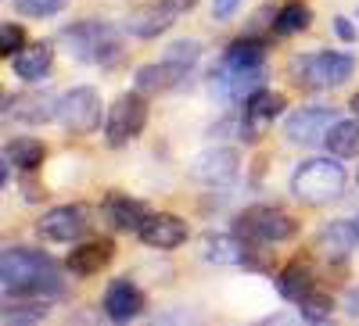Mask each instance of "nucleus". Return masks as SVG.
<instances>
[{
	"instance_id": "15",
	"label": "nucleus",
	"mask_w": 359,
	"mask_h": 326,
	"mask_svg": "<svg viewBox=\"0 0 359 326\" xmlns=\"http://www.w3.org/2000/svg\"><path fill=\"white\" fill-rule=\"evenodd\" d=\"M8 65L22 83H43L54 65V50H50V43H25L18 54L8 57Z\"/></svg>"
},
{
	"instance_id": "22",
	"label": "nucleus",
	"mask_w": 359,
	"mask_h": 326,
	"mask_svg": "<svg viewBox=\"0 0 359 326\" xmlns=\"http://www.w3.org/2000/svg\"><path fill=\"white\" fill-rule=\"evenodd\" d=\"M277 290H280L284 302L298 305L313 290V265L306 258H291L287 269H280V276H277Z\"/></svg>"
},
{
	"instance_id": "26",
	"label": "nucleus",
	"mask_w": 359,
	"mask_h": 326,
	"mask_svg": "<svg viewBox=\"0 0 359 326\" xmlns=\"http://www.w3.org/2000/svg\"><path fill=\"white\" fill-rule=\"evenodd\" d=\"M313 22V11L306 0H291V4H284L273 18V33L277 36H291V33H302V29H309Z\"/></svg>"
},
{
	"instance_id": "20",
	"label": "nucleus",
	"mask_w": 359,
	"mask_h": 326,
	"mask_svg": "<svg viewBox=\"0 0 359 326\" xmlns=\"http://www.w3.org/2000/svg\"><path fill=\"white\" fill-rule=\"evenodd\" d=\"M266 65V43L255 36H237L223 50V69L230 72H262Z\"/></svg>"
},
{
	"instance_id": "11",
	"label": "nucleus",
	"mask_w": 359,
	"mask_h": 326,
	"mask_svg": "<svg viewBox=\"0 0 359 326\" xmlns=\"http://www.w3.org/2000/svg\"><path fill=\"white\" fill-rule=\"evenodd\" d=\"M137 236H140V244L155 248V251H172V248H180V244L187 241L191 229H187V222L180 219V215L147 212L144 222H140V229H137Z\"/></svg>"
},
{
	"instance_id": "4",
	"label": "nucleus",
	"mask_w": 359,
	"mask_h": 326,
	"mask_svg": "<svg viewBox=\"0 0 359 326\" xmlns=\"http://www.w3.org/2000/svg\"><path fill=\"white\" fill-rule=\"evenodd\" d=\"M294 233H298V222L280 208H269V204H252V208H245L233 219V236L245 248H273V244L291 241Z\"/></svg>"
},
{
	"instance_id": "14",
	"label": "nucleus",
	"mask_w": 359,
	"mask_h": 326,
	"mask_svg": "<svg viewBox=\"0 0 359 326\" xmlns=\"http://www.w3.org/2000/svg\"><path fill=\"white\" fill-rule=\"evenodd\" d=\"M176 18H180V15L165 4V0H158V4H151V8H140V11L126 15V18H123V29H126L133 40H155V36L165 33Z\"/></svg>"
},
{
	"instance_id": "24",
	"label": "nucleus",
	"mask_w": 359,
	"mask_h": 326,
	"mask_svg": "<svg viewBox=\"0 0 359 326\" xmlns=\"http://www.w3.org/2000/svg\"><path fill=\"white\" fill-rule=\"evenodd\" d=\"M323 143L334 158H352L359 151V122L355 118H341V122L331 126V133H327Z\"/></svg>"
},
{
	"instance_id": "8",
	"label": "nucleus",
	"mask_w": 359,
	"mask_h": 326,
	"mask_svg": "<svg viewBox=\"0 0 359 326\" xmlns=\"http://www.w3.org/2000/svg\"><path fill=\"white\" fill-rule=\"evenodd\" d=\"M57 122L76 136L94 133L101 126V97L94 86H72L69 94L57 97Z\"/></svg>"
},
{
	"instance_id": "16",
	"label": "nucleus",
	"mask_w": 359,
	"mask_h": 326,
	"mask_svg": "<svg viewBox=\"0 0 359 326\" xmlns=\"http://www.w3.org/2000/svg\"><path fill=\"white\" fill-rule=\"evenodd\" d=\"M111 255H115V244L108 241V236H97V241H79L69 251L65 265L76 276H94L97 269H104V265L111 262Z\"/></svg>"
},
{
	"instance_id": "25",
	"label": "nucleus",
	"mask_w": 359,
	"mask_h": 326,
	"mask_svg": "<svg viewBox=\"0 0 359 326\" xmlns=\"http://www.w3.org/2000/svg\"><path fill=\"white\" fill-rule=\"evenodd\" d=\"M205 258L216 265H237V262H245V244L237 236L212 233V236H205Z\"/></svg>"
},
{
	"instance_id": "35",
	"label": "nucleus",
	"mask_w": 359,
	"mask_h": 326,
	"mask_svg": "<svg viewBox=\"0 0 359 326\" xmlns=\"http://www.w3.org/2000/svg\"><path fill=\"white\" fill-rule=\"evenodd\" d=\"M348 104H352V111H359V94H355V97H352Z\"/></svg>"
},
{
	"instance_id": "30",
	"label": "nucleus",
	"mask_w": 359,
	"mask_h": 326,
	"mask_svg": "<svg viewBox=\"0 0 359 326\" xmlns=\"http://www.w3.org/2000/svg\"><path fill=\"white\" fill-rule=\"evenodd\" d=\"M43 305H36V309H8L4 312V323H36V319H43Z\"/></svg>"
},
{
	"instance_id": "6",
	"label": "nucleus",
	"mask_w": 359,
	"mask_h": 326,
	"mask_svg": "<svg viewBox=\"0 0 359 326\" xmlns=\"http://www.w3.org/2000/svg\"><path fill=\"white\" fill-rule=\"evenodd\" d=\"M194 62H198V43H172L165 50L162 62L137 69V90H144V94L172 90V86H180V83L187 79V72L194 69Z\"/></svg>"
},
{
	"instance_id": "36",
	"label": "nucleus",
	"mask_w": 359,
	"mask_h": 326,
	"mask_svg": "<svg viewBox=\"0 0 359 326\" xmlns=\"http://www.w3.org/2000/svg\"><path fill=\"white\" fill-rule=\"evenodd\" d=\"M355 233H359V215H355Z\"/></svg>"
},
{
	"instance_id": "28",
	"label": "nucleus",
	"mask_w": 359,
	"mask_h": 326,
	"mask_svg": "<svg viewBox=\"0 0 359 326\" xmlns=\"http://www.w3.org/2000/svg\"><path fill=\"white\" fill-rule=\"evenodd\" d=\"M69 4V0H18V11L29 18H50Z\"/></svg>"
},
{
	"instance_id": "19",
	"label": "nucleus",
	"mask_w": 359,
	"mask_h": 326,
	"mask_svg": "<svg viewBox=\"0 0 359 326\" xmlns=\"http://www.w3.org/2000/svg\"><path fill=\"white\" fill-rule=\"evenodd\" d=\"M144 215H147L144 201H137L130 194H108L104 197V219L118 233H137L140 222H144Z\"/></svg>"
},
{
	"instance_id": "9",
	"label": "nucleus",
	"mask_w": 359,
	"mask_h": 326,
	"mask_svg": "<svg viewBox=\"0 0 359 326\" xmlns=\"http://www.w3.org/2000/svg\"><path fill=\"white\" fill-rule=\"evenodd\" d=\"M187 172L201 187H230L237 180V172H241V155L233 147H205Z\"/></svg>"
},
{
	"instance_id": "34",
	"label": "nucleus",
	"mask_w": 359,
	"mask_h": 326,
	"mask_svg": "<svg viewBox=\"0 0 359 326\" xmlns=\"http://www.w3.org/2000/svg\"><path fill=\"white\" fill-rule=\"evenodd\" d=\"M345 309H348V316H359V287H355V290H348Z\"/></svg>"
},
{
	"instance_id": "31",
	"label": "nucleus",
	"mask_w": 359,
	"mask_h": 326,
	"mask_svg": "<svg viewBox=\"0 0 359 326\" xmlns=\"http://www.w3.org/2000/svg\"><path fill=\"white\" fill-rule=\"evenodd\" d=\"M331 25H334V33H338V40H345V43H355L359 40V33H355V25L345 18V15H334L331 18Z\"/></svg>"
},
{
	"instance_id": "17",
	"label": "nucleus",
	"mask_w": 359,
	"mask_h": 326,
	"mask_svg": "<svg viewBox=\"0 0 359 326\" xmlns=\"http://www.w3.org/2000/svg\"><path fill=\"white\" fill-rule=\"evenodd\" d=\"M4 118H18V122L57 118V101H50L47 94H8L4 97Z\"/></svg>"
},
{
	"instance_id": "5",
	"label": "nucleus",
	"mask_w": 359,
	"mask_h": 326,
	"mask_svg": "<svg viewBox=\"0 0 359 326\" xmlns=\"http://www.w3.org/2000/svg\"><path fill=\"white\" fill-rule=\"evenodd\" d=\"M352 72H355V57L341 50H316L291 62V79L306 86V90H334V86L352 79Z\"/></svg>"
},
{
	"instance_id": "13",
	"label": "nucleus",
	"mask_w": 359,
	"mask_h": 326,
	"mask_svg": "<svg viewBox=\"0 0 359 326\" xmlns=\"http://www.w3.org/2000/svg\"><path fill=\"white\" fill-rule=\"evenodd\" d=\"M104 312L111 323H130L144 312V290L133 280H111L104 290Z\"/></svg>"
},
{
	"instance_id": "12",
	"label": "nucleus",
	"mask_w": 359,
	"mask_h": 326,
	"mask_svg": "<svg viewBox=\"0 0 359 326\" xmlns=\"http://www.w3.org/2000/svg\"><path fill=\"white\" fill-rule=\"evenodd\" d=\"M83 229H86V212L79 208V204L50 208L36 222V233L43 236V241H50V244H72V241H79V236H83Z\"/></svg>"
},
{
	"instance_id": "3",
	"label": "nucleus",
	"mask_w": 359,
	"mask_h": 326,
	"mask_svg": "<svg viewBox=\"0 0 359 326\" xmlns=\"http://www.w3.org/2000/svg\"><path fill=\"white\" fill-rule=\"evenodd\" d=\"M291 194L294 201L309 204V208H323L345 194V169L341 162L331 158H309L294 169L291 176Z\"/></svg>"
},
{
	"instance_id": "33",
	"label": "nucleus",
	"mask_w": 359,
	"mask_h": 326,
	"mask_svg": "<svg viewBox=\"0 0 359 326\" xmlns=\"http://www.w3.org/2000/svg\"><path fill=\"white\" fill-rule=\"evenodd\" d=\"M165 4H169L176 15H184V11H191V8L198 4V0H165Z\"/></svg>"
},
{
	"instance_id": "10",
	"label": "nucleus",
	"mask_w": 359,
	"mask_h": 326,
	"mask_svg": "<svg viewBox=\"0 0 359 326\" xmlns=\"http://www.w3.org/2000/svg\"><path fill=\"white\" fill-rule=\"evenodd\" d=\"M338 122L334 108H298L287 126H284V136L298 147H313L320 140H327V133H331V126Z\"/></svg>"
},
{
	"instance_id": "2",
	"label": "nucleus",
	"mask_w": 359,
	"mask_h": 326,
	"mask_svg": "<svg viewBox=\"0 0 359 326\" xmlns=\"http://www.w3.org/2000/svg\"><path fill=\"white\" fill-rule=\"evenodd\" d=\"M62 47L76 62H90L101 69L123 57V40L108 22H72L69 29H62Z\"/></svg>"
},
{
	"instance_id": "18",
	"label": "nucleus",
	"mask_w": 359,
	"mask_h": 326,
	"mask_svg": "<svg viewBox=\"0 0 359 326\" xmlns=\"http://www.w3.org/2000/svg\"><path fill=\"white\" fill-rule=\"evenodd\" d=\"M355 244H359L355 222H327V226L316 233V248H320V255H323L327 262H345Z\"/></svg>"
},
{
	"instance_id": "29",
	"label": "nucleus",
	"mask_w": 359,
	"mask_h": 326,
	"mask_svg": "<svg viewBox=\"0 0 359 326\" xmlns=\"http://www.w3.org/2000/svg\"><path fill=\"white\" fill-rule=\"evenodd\" d=\"M22 47H25V29L15 25V22H4V29H0V54L11 57V54H18Z\"/></svg>"
},
{
	"instance_id": "32",
	"label": "nucleus",
	"mask_w": 359,
	"mask_h": 326,
	"mask_svg": "<svg viewBox=\"0 0 359 326\" xmlns=\"http://www.w3.org/2000/svg\"><path fill=\"white\" fill-rule=\"evenodd\" d=\"M237 4H241V0H212V18L216 22H226L237 11Z\"/></svg>"
},
{
	"instance_id": "1",
	"label": "nucleus",
	"mask_w": 359,
	"mask_h": 326,
	"mask_svg": "<svg viewBox=\"0 0 359 326\" xmlns=\"http://www.w3.org/2000/svg\"><path fill=\"white\" fill-rule=\"evenodd\" d=\"M0 280H4V294L11 298H47V294H62V280H57L54 262L43 251L33 248H8L4 262H0Z\"/></svg>"
},
{
	"instance_id": "23",
	"label": "nucleus",
	"mask_w": 359,
	"mask_h": 326,
	"mask_svg": "<svg viewBox=\"0 0 359 326\" xmlns=\"http://www.w3.org/2000/svg\"><path fill=\"white\" fill-rule=\"evenodd\" d=\"M4 155H8L18 169L33 172V169H40V165H43V158H47V143H43V140H36V136H15V140H8Z\"/></svg>"
},
{
	"instance_id": "7",
	"label": "nucleus",
	"mask_w": 359,
	"mask_h": 326,
	"mask_svg": "<svg viewBox=\"0 0 359 326\" xmlns=\"http://www.w3.org/2000/svg\"><path fill=\"white\" fill-rule=\"evenodd\" d=\"M147 126V101H144V90H133V94H123L115 97V104L108 108L104 115V136L111 147H126L130 140H137Z\"/></svg>"
},
{
	"instance_id": "27",
	"label": "nucleus",
	"mask_w": 359,
	"mask_h": 326,
	"mask_svg": "<svg viewBox=\"0 0 359 326\" xmlns=\"http://www.w3.org/2000/svg\"><path fill=\"white\" fill-rule=\"evenodd\" d=\"M298 312H302V319H313V323H323L327 316L334 312V298L331 294H320V290H309L302 302H298Z\"/></svg>"
},
{
	"instance_id": "21",
	"label": "nucleus",
	"mask_w": 359,
	"mask_h": 326,
	"mask_svg": "<svg viewBox=\"0 0 359 326\" xmlns=\"http://www.w3.org/2000/svg\"><path fill=\"white\" fill-rule=\"evenodd\" d=\"M284 108H287L284 94H273V90H252V94L245 97V122L255 126V129L273 126V118L284 115Z\"/></svg>"
}]
</instances>
